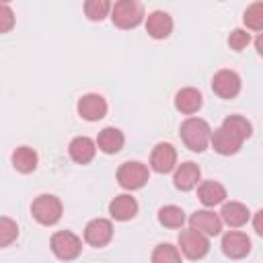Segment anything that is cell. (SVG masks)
Returning <instances> with one entry per match:
<instances>
[{
	"instance_id": "6da1fadb",
	"label": "cell",
	"mask_w": 263,
	"mask_h": 263,
	"mask_svg": "<svg viewBox=\"0 0 263 263\" xmlns=\"http://www.w3.org/2000/svg\"><path fill=\"white\" fill-rule=\"evenodd\" d=\"M210 136H212V129H210L208 121H203L199 117H189L181 123V138H183L185 146L193 152H203L210 144Z\"/></svg>"
},
{
	"instance_id": "7a4b0ae2",
	"label": "cell",
	"mask_w": 263,
	"mask_h": 263,
	"mask_svg": "<svg viewBox=\"0 0 263 263\" xmlns=\"http://www.w3.org/2000/svg\"><path fill=\"white\" fill-rule=\"evenodd\" d=\"M144 16V8L136 0H119L111 6V21L119 29H132L140 25Z\"/></svg>"
},
{
	"instance_id": "3957f363",
	"label": "cell",
	"mask_w": 263,
	"mask_h": 263,
	"mask_svg": "<svg viewBox=\"0 0 263 263\" xmlns=\"http://www.w3.org/2000/svg\"><path fill=\"white\" fill-rule=\"evenodd\" d=\"M31 214H33V218H35L39 224L51 226V224H55V222L62 218V201H60L55 195L43 193V195H39V197L33 201Z\"/></svg>"
},
{
	"instance_id": "277c9868",
	"label": "cell",
	"mask_w": 263,
	"mask_h": 263,
	"mask_svg": "<svg viewBox=\"0 0 263 263\" xmlns=\"http://www.w3.org/2000/svg\"><path fill=\"white\" fill-rule=\"evenodd\" d=\"M51 251H53V255L58 259L72 261V259H76L80 255L82 240L74 232H70V230H60V232H55L51 236Z\"/></svg>"
},
{
	"instance_id": "5b68a950",
	"label": "cell",
	"mask_w": 263,
	"mask_h": 263,
	"mask_svg": "<svg viewBox=\"0 0 263 263\" xmlns=\"http://www.w3.org/2000/svg\"><path fill=\"white\" fill-rule=\"evenodd\" d=\"M179 247H181V253L187 259L195 261V259H201L210 251V240L201 232H197L193 228H187V230L179 232Z\"/></svg>"
},
{
	"instance_id": "8992f818",
	"label": "cell",
	"mask_w": 263,
	"mask_h": 263,
	"mask_svg": "<svg viewBox=\"0 0 263 263\" xmlns=\"http://www.w3.org/2000/svg\"><path fill=\"white\" fill-rule=\"evenodd\" d=\"M117 181L123 189H140L148 181V168L142 162H123L117 171Z\"/></svg>"
},
{
	"instance_id": "52a82bcc",
	"label": "cell",
	"mask_w": 263,
	"mask_h": 263,
	"mask_svg": "<svg viewBox=\"0 0 263 263\" xmlns=\"http://www.w3.org/2000/svg\"><path fill=\"white\" fill-rule=\"evenodd\" d=\"M212 90L222 99H232L240 92V76L232 70H220L212 78Z\"/></svg>"
},
{
	"instance_id": "ba28073f",
	"label": "cell",
	"mask_w": 263,
	"mask_h": 263,
	"mask_svg": "<svg viewBox=\"0 0 263 263\" xmlns=\"http://www.w3.org/2000/svg\"><path fill=\"white\" fill-rule=\"evenodd\" d=\"M113 236V224L105 218H95L84 228V240L90 247H105Z\"/></svg>"
},
{
	"instance_id": "9c48e42d",
	"label": "cell",
	"mask_w": 263,
	"mask_h": 263,
	"mask_svg": "<svg viewBox=\"0 0 263 263\" xmlns=\"http://www.w3.org/2000/svg\"><path fill=\"white\" fill-rule=\"evenodd\" d=\"M222 251L230 259H242L251 253V240H249L247 234H242L238 230L226 232L222 236Z\"/></svg>"
},
{
	"instance_id": "30bf717a",
	"label": "cell",
	"mask_w": 263,
	"mask_h": 263,
	"mask_svg": "<svg viewBox=\"0 0 263 263\" xmlns=\"http://www.w3.org/2000/svg\"><path fill=\"white\" fill-rule=\"evenodd\" d=\"M78 115L86 121H99L107 115V101L101 95H84L78 101Z\"/></svg>"
},
{
	"instance_id": "8fae6325",
	"label": "cell",
	"mask_w": 263,
	"mask_h": 263,
	"mask_svg": "<svg viewBox=\"0 0 263 263\" xmlns=\"http://www.w3.org/2000/svg\"><path fill=\"white\" fill-rule=\"evenodd\" d=\"M210 142H212L214 150H216L218 154H224V156L236 154V152H238V148L242 146V140H240L236 134H232L230 129L222 127V125H220L218 129H214V132H212Z\"/></svg>"
},
{
	"instance_id": "7c38bea8",
	"label": "cell",
	"mask_w": 263,
	"mask_h": 263,
	"mask_svg": "<svg viewBox=\"0 0 263 263\" xmlns=\"http://www.w3.org/2000/svg\"><path fill=\"white\" fill-rule=\"evenodd\" d=\"M177 164V150L173 148V144H156L152 154H150V166L156 171V173H171Z\"/></svg>"
},
{
	"instance_id": "4fadbf2b",
	"label": "cell",
	"mask_w": 263,
	"mask_h": 263,
	"mask_svg": "<svg viewBox=\"0 0 263 263\" xmlns=\"http://www.w3.org/2000/svg\"><path fill=\"white\" fill-rule=\"evenodd\" d=\"M189 224L193 230L201 232L203 236H216L222 230V220L218 218V214L210 212V210H199L189 218Z\"/></svg>"
},
{
	"instance_id": "5bb4252c",
	"label": "cell",
	"mask_w": 263,
	"mask_h": 263,
	"mask_svg": "<svg viewBox=\"0 0 263 263\" xmlns=\"http://www.w3.org/2000/svg\"><path fill=\"white\" fill-rule=\"evenodd\" d=\"M146 31H148V35L154 37V39H164V37H168L171 31H173V18H171V14L164 12V10H154V12H150L148 18H146Z\"/></svg>"
},
{
	"instance_id": "9a60e30c",
	"label": "cell",
	"mask_w": 263,
	"mask_h": 263,
	"mask_svg": "<svg viewBox=\"0 0 263 263\" xmlns=\"http://www.w3.org/2000/svg\"><path fill=\"white\" fill-rule=\"evenodd\" d=\"M68 152H70V156H72L74 162L86 164V162H90V160L95 158L97 144H95L90 138H86V136H78V138H74V140L70 142Z\"/></svg>"
},
{
	"instance_id": "2e32d148",
	"label": "cell",
	"mask_w": 263,
	"mask_h": 263,
	"mask_svg": "<svg viewBox=\"0 0 263 263\" xmlns=\"http://www.w3.org/2000/svg\"><path fill=\"white\" fill-rule=\"evenodd\" d=\"M109 214L111 218L119 220V222H125V220H132L136 214H138V201L132 197V195H117L111 203H109Z\"/></svg>"
},
{
	"instance_id": "e0dca14e",
	"label": "cell",
	"mask_w": 263,
	"mask_h": 263,
	"mask_svg": "<svg viewBox=\"0 0 263 263\" xmlns=\"http://www.w3.org/2000/svg\"><path fill=\"white\" fill-rule=\"evenodd\" d=\"M201 103H203L201 92H199L197 88H191V86L181 88V90L177 92V97H175V107H177L181 113H185V115L197 113V111L201 109Z\"/></svg>"
},
{
	"instance_id": "ac0fdd59",
	"label": "cell",
	"mask_w": 263,
	"mask_h": 263,
	"mask_svg": "<svg viewBox=\"0 0 263 263\" xmlns=\"http://www.w3.org/2000/svg\"><path fill=\"white\" fill-rule=\"evenodd\" d=\"M199 166L195 164V162H183L177 171H175V187L177 189H181V191H189V189H193L195 185H197V181H199Z\"/></svg>"
},
{
	"instance_id": "d6986e66",
	"label": "cell",
	"mask_w": 263,
	"mask_h": 263,
	"mask_svg": "<svg viewBox=\"0 0 263 263\" xmlns=\"http://www.w3.org/2000/svg\"><path fill=\"white\" fill-rule=\"evenodd\" d=\"M197 195H199V201L203 205L214 208V205H218L226 199V189L218 181H203L197 189Z\"/></svg>"
},
{
	"instance_id": "ffe728a7",
	"label": "cell",
	"mask_w": 263,
	"mask_h": 263,
	"mask_svg": "<svg viewBox=\"0 0 263 263\" xmlns=\"http://www.w3.org/2000/svg\"><path fill=\"white\" fill-rule=\"evenodd\" d=\"M123 134L117 129V127H105L99 132V138H97V146L105 152V154H115L123 148Z\"/></svg>"
},
{
	"instance_id": "44dd1931",
	"label": "cell",
	"mask_w": 263,
	"mask_h": 263,
	"mask_svg": "<svg viewBox=\"0 0 263 263\" xmlns=\"http://www.w3.org/2000/svg\"><path fill=\"white\" fill-rule=\"evenodd\" d=\"M12 166L18 173H33L37 168V152L29 146H21L12 152Z\"/></svg>"
},
{
	"instance_id": "7402d4cb",
	"label": "cell",
	"mask_w": 263,
	"mask_h": 263,
	"mask_svg": "<svg viewBox=\"0 0 263 263\" xmlns=\"http://www.w3.org/2000/svg\"><path fill=\"white\" fill-rule=\"evenodd\" d=\"M220 214H222V220H224L228 226H232V228H238V226H242V224L249 222V210H247L240 201L224 203V208H222Z\"/></svg>"
},
{
	"instance_id": "603a6c76",
	"label": "cell",
	"mask_w": 263,
	"mask_h": 263,
	"mask_svg": "<svg viewBox=\"0 0 263 263\" xmlns=\"http://www.w3.org/2000/svg\"><path fill=\"white\" fill-rule=\"evenodd\" d=\"M158 222L166 228H181L185 222V212L177 205H164L158 212Z\"/></svg>"
},
{
	"instance_id": "cb8c5ba5",
	"label": "cell",
	"mask_w": 263,
	"mask_h": 263,
	"mask_svg": "<svg viewBox=\"0 0 263 263\" xmlns=\"http://www.w3.org/2000/svg\"><path fill=\"white\" fill-rule=\"evenodd\" d=\"M222 127H226V129H230L232 134H236L242 142H245L247 138H251V134H253V125H251L245 117H240V115H230V117H226L224 123H222Z\"/></svg>"
},
{
	"instance_id": "d4e9b609",
	"label": "cell",
	"mask_w": 263,
	"mask_h": 263,
	"mask_svg": "<svg viewBox=\"0 0 263 263\" xmlns=\"http://www.w3.org/2000/svg\"><path fill=\"white\" fill-rule=\"evenodd\" d=\"M152 263H181V255H179L177 247H173L168 242H162L154 249Z\"/></svg>"
},
{
	"instance_id": "484cf974",
	"label": "cell",
	"mask_w": 263,
	"mask_h": 263,
	"mask_svg": "<svg viewBox=\"0 0 263 263\" xmlns=\"http://www.w3.org/2000/svg\"><path fill=\"white\" fill-rule=\"evenodd\" d=\"M245 25L253 31H261L263 29V2H253L247 10H245Z\"/></svg>"
},
{
	"instance_id": "4316f807",
	"label": "cell",
	"mask_w": 263,
	"mask_h": 263,
	"mask_svg": "<svg viewBox=\"0 0 263 263\" xmlns=\"http://www.w3.org/2000/svg\"><path fill=\"white\" fill-rule=\"evenodd\" d=\"M16 236H18V226H16V222L10 220V218L0 216V247L12 245V242L16 240Z\"/></svg>"
},
{
	"instance_id": "83f0119b",
	"label": "cell",
	"mask_w": 263,
	"mask_h": 263,
	"mask_svg": "<svg viewBox=\"0 0 263 263\" xmlns=\"http://www.w3.org/2000/svg\"><path fill=\"white\" fill-rule=\"evenodd\" d=\"M109 10H111V4L107 0H88V2H84V12L90 21H103Z\"/></svg>"
},
{
	"instance_id": "f1b7e54d",
	"label": "cell",
	"mask_w": 263,
	"mask_h": 263,
	"mask_svg": "<svg viewBox=\"0 0 263 263\" xmlns=\"http://www.w3.org/2000/svg\"><path fill=\"white\" fill-rule=\"evenodd\" d=\"M249 43H251V35H249L247 31H242V29H234V31L228 35V45H230L234 51L245 49Z\"/></svg>"
},
{
	"instance_id": "f546056e",
	"label": "cell",
	"mask_w": 263,
	"mask_h": 263,
	"mask_svg": "<svg viewBox=\"0 0 263 263\" xmlns=\"http://www.w3.org/2000/svg\"><path fill=\"white\" fill-rule=\"evenodd\" d=\"M14 27V12L8 4H0V33H8Z\"/></svg>"
},
{
	"instance_id": "4dcf8cb0",
	"label": "cell",
	"mask_w": 263,
	"mask_h": 263,
	"mask_svg": "<svg viewBox=\"0 0 263 263\" xmlns=\"http://www.w3.org/2000/svg\"><path fill=\"white\" fill-rule=\"evenodd\" d=\"M261 214H263V212H257V214H255V232H257V234H263V228H261Z\"/></svg>"
}]
</instances>
